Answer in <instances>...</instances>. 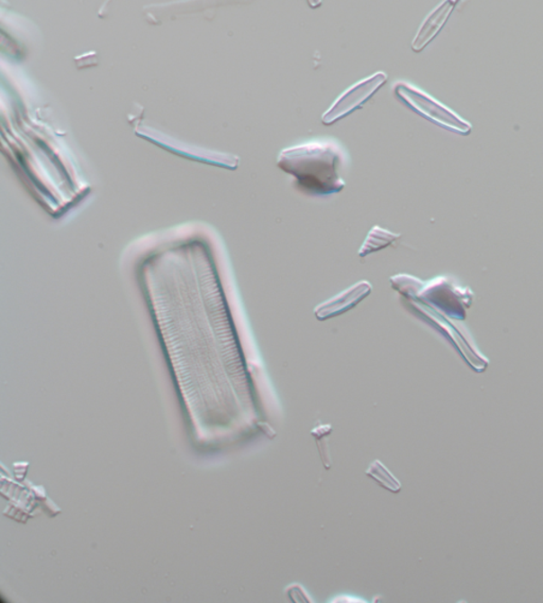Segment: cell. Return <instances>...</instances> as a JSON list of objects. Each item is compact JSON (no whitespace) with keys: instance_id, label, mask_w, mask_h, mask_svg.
<instances>
[{"instance_id":"cell-1","label":"cell","mask_w":543,"mask_h":603,"mask_svg":"<svg viewBox=\"0 0 543 603\" xmlns=\"http://www.w3.org/2000/svg\"><path fill=\"white\" fill-rule=\"evenodd\" d=\"M344 148L337 142H310L285 149L277 166L296 178L302 189L313 195L339 193L345 182L339 175L344 163Z\"/></svg>"},{"instance_id":"cell-2","label":"cell","mask_w":543,"mask_h":603,"mask_svg":"<svg viewBox=\"0 0 543 603\" xmlns=\"http://www.w3.org/2000/svg\"><path fill=\"white\" fill-rule=\"evenodd\" d=\"M395 94L403 104L407 105L409 109L417 113L428 121L441 125L446 129L452 131H458L461 133H468L469 125L461 121L455 114L443 105L435 103L432 98L427 95L417 91L413 87L405 85V83H399L395 87Z\"/></svg>"},{"instance_id":"cell-3","label":"cell","mask_w":543,"mask_h":603,"mask_svg":"<svg viewBox=\"0 0 543 603\" xmlns=\"http://www.w3.org/2000/svg\"><path fill=\"white\" fill-rule=\"evenodd\" d=\"M386 79L387 76L385 73H378L362 82L357 83L356 86L350 87L348 91H346L333 104L331 109L327 111L323 118H321V122L324 124H331L349 115L351 112L360 109L385 85Z\"/></svg>"},{"instance_id":"cell-4","label":"cell","mask_w":543,"mask_h":603,"mask_svg":"<svg viewBox=\"0 0 543 603\" xmlns=\"http://www.w3.org/2000/svg\"><path fill=\"white\" fill-rule=\"evenodd\" d=\"M371 292V285L363 282L357 284L355 288L343 292V294L333 297L332 300L321 304L315 309V315L320 320L331 318L346 312L351 307L357 306L362 298L366 297Z\"/></svg>"},{"instance_id":"cell-5","label":"cell","mask_w":543,"mask_h":603,"mask_svg":"<svg viewBox=\"0 0 543 603\" xmlns=\"http://www.w3.org/2000/svg\"><path fill=\"white\" fill-rule=\"evenodd\" d=\"M453 7H455V5L447 2L439 5V7L428 17V20L421 28L420 33L417 34V37L415 38L413 43V50L415 51L422 50L425 49V46L433 40L435 35L439 33L440 28L444 26L447 19H448Z\"/></svg>"},{"instance_id":"cell-6","label":"cell","mask_w":543,"mask_h":603,"mask_svg":"<svg viewBox=\"0 0 543 603\" xmlns=\"http://www.w3.org/2000/svg\"><path fill=\"white\" fill-rule=\"evenodd\" d=\"M367 474L377 481L381 487L389 489V491L393 493L401 491V483L398 482L395 477L391 474V471L380 461H375L367 470Z\"/></svg>"},{"instance_id":"cell-7","label":"cell","mask_w":543,"mask_h":603,"mask_svg":"<svg viewBox=\"0 0 543 603\" xmlns=\"http://www.w3.org/2000/svg\"><path fill=\"white\" fill-rule=\"evenodd\" d=\"M401 236L394 235L392 233L375 226L371 234L368 235L366 243L360 250V256H366L369 252H374L375 250H379L389 246L390 243L395 242Z\"/></svg>"}]
</instances>
